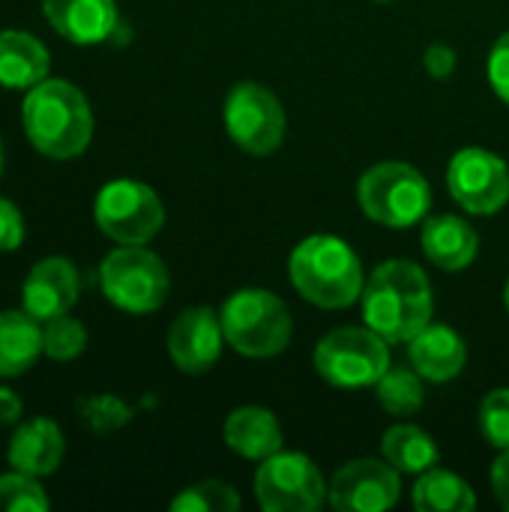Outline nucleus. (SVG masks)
<instances>
[{
	"label": "nucleus",
	"mask_w": 509,
	"mask_h": 512,
	"mask_svg": "<svg viewBox=\"0 0 509 512\" xmlns=\"http://www.w3.org/2000/svg\"><path fill=\"white\" fill-rule=\"evenodd\" d=\"M78 414H81V423L93 435H111V432L123 429L132 420V408L123 399L111 396V393L78 399Z\"/></svg>",
	"instance_id": "a878e982"
},
{
	"label": "nucleus",
	"mask_w": 509,
	"mask_h": 512,
	"mask_svg": "<svg viewBox=\"0 0 509 512\" xmlns=\"http://www.w3.org/2000/svg\"><path fill=\"white\" fill-rule=\"evenodd\" d=\"M21 423V399L0 387V426H18Z\"/></svg>",
	"instance_id": "72a5a7b5"
},
{
	"label": "nucleus",
	"mask_w": 509,
	"mask_h": 512,
	"mask_svg": "<svg viewBox=\"0 0 509 512\" xmlns=\"http://www.w3.org/2000/svg\"><path fill=\"white\" fill-rule=\"evenodd\" d=\"M48 48L27 30H0V87L30 90L48 78Z\"/></svg>",
	"instance_id": "aec40b11"
},
{
	"label": "nucleus",
	"mask_w": 509,
	"mask_h": 512,
	"mask_svg": "<svg viewBox=\"0 0 509 512\" xmlns=\"http://www.w3.org/2000/svg\"><path fill=\"white\" fill-rule=\"evenodd\" d=\"M414 507L420 512H471L477 507L474 489L453 471L429 468L414 486Z\"/></svg>",
	"instance_id": "5701e85b"
},
{
	"label": "nucleus",
	"mask_w": 509,
	"mask_h": 512,
	"mask_svg": "<svg viewBox=\"0 0 509 512\" xmlns=\"http://www.w3.org/2000/svg\"><path fill=\"white\" fill-rule=\"evenodd\" d=\"M42 336H45V354L51 360H75L84 354L87 348V330L78 318H72L69 312L66 315H57L51 321L42 324Z\"/></svg>",
	"instance_id": "bb28decb"
},
{
	"label": "nucleus",
	"mask_w": 509,
	"mask_h": 512,
	"mask_svg": "<svg viewBox=\"0 0 509 512\" xmlns=\"http://www.w3.org/2000/svg\"><path fill=\"white\" fill-rule=\"evenodd\" d=\"M399 471L384 459H354L327 483V504L339 512H381L399 504Z\"/></svg>",
	"instance_id": "f8f14e48"
},
{
	"label": "nucleus",
	"mask_w": 509,
	"mask_h": 512,
	"mask_svg": "<svg viewBox=\"0 0 509 512\" xmlns=\"http://www.w3.org/2000/svg\"><path fill=\"white\" fill-rule=\"evenodd\" d=\"M93 219L120 246H147L165 225V204L147 183L111 180L99 189Z\"/></svg>",
	"instance_id": "6e6552de"
},
{
	"label": "nucleus",
	"mask_w": 509,
	"mask_h": 512,
	"mask_svg": "<svg viewBox=\"0 0 509 512\" xmlns=\"http://www.w3.org/2000/svg\"><path fill=\"white\" fill-rule=\"evenodd\" d=\"M423 252L426 258L447 270V273H459L465 267L474 264L477 252H480V237L477 231L453 216V213H441V216H426L423 219V234H420Z\"/></svg>",
	"instance_id": "a211bd4d"
},
{
	"label": "nucleus",
	"mask_w": 509,
	"mask_h": 512,
	"mask_svg": "<svg viewBox=\"0 0 509 512\" xmlns=\"http://www.w3.org/2000/svg\"><path fill=\"white\" fill-rule=\"evenodd\" d=\"M99 285L111 306L132 315H147L168 300L171 276L156 252L144 246H120L105 255Z\"/></svg>",
	"instance_id": "423d86ee"
},
{
	"label": "nucleus",
	"mask_w": 509,
	"mask_h": 512,
	"mask_svg": "<svg viewBox=\"0 0 509 512\" xmlns=\"http://www.w3.org/2000/svg\"><path fill=\"white\" fill-rule=\"evenodd\" d=\"M390 342L372 327H339L315 345L318 375L339 390L375 387L390 369Z\"/></svg>",
	"instance_id": "0eeeda50"
},
{
	"label": "nucleus",
	"mask_w": 509,
	"mask_h": 512,
	"mask_svg": "<svg viewBox=\"0 0 509 512\" xmlns=\"http://www.w3.org/2000/svg\"><path fill=\"white\" fill-rule=\"evenodd\" d=\"M489 81L495 93L509 105V30L498 36V42L489 51Z\"/></svg>",
	"instance_id": "c756f323"
},
{
	"label": "nucleus",
	"mask_w": 509,
	"mask_h": 512,
	"mask_svg": "<svg viewBox=\"0 0 509 512\" xmlns=\"http://www.w3.org/2000/svg\"><path fill=\"white\" fill-rule=\"evenodd\" d=\"M219 318H222L225 342L237 354L255 360L282 354L294 333V318L285 300L261 288L234 291L222 303Z\"/></svg>",
	"instance_id": "20e7f679"
},
{
	"label": "nucleus",
	"mask_w": 509,
	"mask_h": 512,
	"mask_svg": "<svg viewBox=\"0 0 509 512\" xmlns=\"http://www.w3.org/2000/svg\"><path fill=\"white\" fill-rule=\"evenodd\" d=\"M447 189L462 210L474 216H492L509 201L507 162L486 147H462L450 159Z\"/></svg>",
	"instance_id": "9b49d317"
},
{
	"label": "nucleus",
	"mask_w": 509,
	"mask_h": 512,
	"mask_svg": "<svg viewBox=\"0 0 509 512\" xmlns=\"http://www.w3.org/2000/svg\"><path fill=\"white\" fill-rule=\"evenodd\" d=\"M381 453L399 474H423L435 468L441 456L435 438L411 423L390 426L381 438Z\"/></svg>",
	"instance_id": "4be33fe9"
},
{
	"label": "nucleus",
	"mask_w": 509,
	"mask_h": 512,
	"mask_svg": "<svg viewBox=\"0 0 509 512\" xmlns=\"http://www.w3.org/2000/svg\"><path fill=\"white\" fill-rule=\"evenodd\" d=\"M63 453H66V438L60 426L48 417H33L15 426L6 447V462L12 465V471L39 480L60 468Z\"/></svg>",
	"instance_id": "2eb2a0df"
},
{
	"label": "nucleus",
	"mask_w": 509,
	"mask_h": 512,
	"mask_svg": "<svg viewBox=\"0 0 509 512\" xmlns=\"http://www.w3.org/2000/svg\"><path fill=\"white\" fill-rule=\"evenodd\" d=\"M0 171H3V144H0Z\"/></svg>",
	"instance_id": "c9c22d12"
},
{
	"label": "nucleus",
	"mask_w": 509,
	"mask_h": 512,
	"mask_svg": "<svg viewBox=\"0 0 509 512\" xmlns=\"http://www.w3.org/2000/svg\"><path fill=\"white\" fill-rule=\"evenodd\" d=\"M48 507L51 501L36 477L21 471L0 477V512H45Z\"/></svg>",
	"instance_id": "cd10ccee"
},
{
	"label": "nucleus",
	"mask_w": 509,
	"mask_h": 512,
	"mask_svg": "<svg viewBox=\"0 0 509 512\" xmlns=\"http://www.w3.org/2000/svg\"><path fill=\"white\" fill-rule=\"evenodd\" d=\"M360 210L384 228H411L429 216V180L408 162H378L357 183Z\"/></svg>",
	"instance_id": "39448f33"
},
{
	"label": "nucleus",
	"mask_w": 509,
	"mask_h": 512,
	"mask_svg": "<svg viewBox=\"0 0 509 512\" xmlns=\"http://www.w3.org/2000/svg\"><path fill=\"white\" fill-rule=\"evenodd\" d=\"M492 489H495L498 504L509 510V447L501 450V456L492 465Z\"/></svg>",
	"instance_id": "473e14b6"
},
{
	"label": "nucleus",
	"mask_w": 509,
	"mask_h": 512,
	"mask_svg": "<svg viewBox=\"0 0 509 512\" xmlns=\"http://www.w3.org/2000/svg\"><path fill=\"white\" fill-rule=\"evenodd\" d=\"M24 243V216L21 210L0 198V252H12Z\"/></svg>",
	"instance_id": "7c9ffc66"
},
{
	"label": "nucleus",
	"mask_w": 509,
	"mask_h": 512,
	"mask_svg": "<svg viewBox=\"0 0 509 512\" xmlns=\"http://www.w3.org/2000/svg\"><path fill=\"white\" fill-rule=\"evenodd\" d=\"M504 309H507V315H509V279H507V285H504Z\"/></svg>",
	"instance_id": "f704fd0d"
},
{
	"label": "nucleus",
	"mask_w": 509,
	"mask_h": 512,
	"mask_svg": "<svg viewBox=\"0 0 509 512\" xmlns=\"http://www.w3.org/2000/svg\"><path fill=\"white\" fill-rule=\"evenodd\" d=\"M225 444L252 462H264L267 456L282 450V426L273 411L258 408V405H243L228 414L225 420Z\"/></svg>",
	"instance_id": "6ab92c4d"
},
{
	"label": "nucleus",
	"mask_w": 509,
	"mask_h": 512,
	"mask_svg": "<svg viewBox=\"0 0 509 512\" xmlns=\"http://www.w3.org/2000/svg\"><path fill=\"white\" fill-rule=\"evenodd\" d=\"M48 24L75 45L105 42L117 30L114 0H42Z\"/></svg>",
	"instance_id": "dca6fc26"
},
{
	"label": "nucleus",
	"mask_w": 509,
	"mask_h": 512,
	"mask_svg": "<svg viewBox=\"0 0 509 512\" xmlns=\"http://www.w3.org/2000/svg\"><path fill=\"white\" fill-rule=\"evenodd\" d=\"M255 498L267 512H315L327 504V483L306 453H273L255 474Z\"/></svg>",
	"instance_id": "9d476101"
},
{
	"label": "nucleus",
	"mask_w": 509,
	"mask_h": 512,
	"mask_svg": "<svg viewBox=\"0 0 509 512\" xmlns=\"http://www.w3.org/2000/svg\"><path fill=\"white\" fill-rule=\"evenodd\" d=\"M78 294H81L78 267L69 258H57V255L33 264V270L21 285L24 309L42 324L57 315H66L78 303Z\"/></svg>",
	"instance_id": "4468645a"
},
{
	"label": "nucleus",
	"mask_w": 509,
	"mask_h": 512,
	"mask_svg": "<svg viewBox=\"0 0 509 512\" xmlns=\"http://www.w3.org/2000/svg\"><path fill=\"white\" fill-rule=\"evenodd\" d=\"M480 429L498 450L509 447V390H492L480 405Z\"/></svg>",
	"instance_id": "c85d7f7f"
},
{
	"label": "nucleus",
	"mask_w": 509,
	"mask_h": 512,
	"mask_svg": "<svg viewBox=\"0 0 509 512\" xmlns=\"http://www.w3.org/2000/svg\"><path fill=\"white\" fill-rule=\"evenodd\" d=\"M225 129L249 156H270L282 147L288 117L273 90L258 81H240L225 99Z\"/></svg>",
	"instance_id": "1a4fd4ad"
},
{
	"label": "nucleus",
	"mask_w": 509,
	"mask_h": 512,
	"mask_svg": "<svg viewBox=\"0 0 509 512\" xmlns=\"http://www.w3.org/2000/svg\"><path fill=\"white\" fill-rule=\"evenodd\" d=\"M222 345H228L222 318L210 306L183 309L168 330V354L174 366L186 375H201L213 369L222 357Z\"/></svg>",
	"instance_id": "ddd939ff"
},
{
	"label": "nucleus",
	"mask_w": 509,
	"mask_h": 512,
	"mask_svg": "<svg viewBox=\"0 0 509 512\" xmlns=\"http://www.w3.org/2000/svg\"><path fill=\"white\" fill-rule=\"evenodd\" d=\"M378 405L393 414V417H411L423 408L426 390H423V375L411 366H390L381 381L375 384Z\"/></svg>",
	"instance_id": "b1692460"
},
{
	"label": "nucleus",
	"mask_w": 509,
	"mask_h": 512,
	"mask_svg": "<svg viewBox=\"0 0 509 512\" xmlns=\"http://www.w3.org/2000/svg\"><path fill=\"white\" fill-rule=\"evenodd\" d=\"M42 321H36L27 309L0 312V378H18L36 366L39 354H45Z\"/></svg>",
	"instance_id": "412c9836"
},
{
	"label": "nucleus",
	"mask_w": 509,
	"mask_h": 512,
	"mask_svg": "<svg viewBox=\"0 0 509 512\" xmlns=\"http://www.w3.org/2000/svg\"><path fill=\"white\" fill-rule=\"evenodd\" d=\"M21 120L30 144L48 159H78L93 138L90 102L63 78H45L30 87L21 105Z\"/></svg>",
	"instance_id": "f03ea898"
},
{
	"label": "nucleus",
	"mask_w": 509,
	"mask_h": 512,
	"mask_svg": "<svg viewBox=\"0 0 509 512\" xmlns=\"http://www.w3.org/2000/svg\"><path fill=\"white\" fill-rule=\"evenodd\" d=\"M411 366L435 384H447L462 375L468 363L465 339L447 324H429L408 342Z\"/></svg>",
	"instance_id": "f3484780"
},
{
	"label": "nucleus",
	"mask_w": 509,
	"mask_h": 512,
	"mask_svg": "<svg viewBox=\"0 0 509 512\" xmlns=\"http://www.w3.org/2000/svg\"><path fill=\"white\" fill-rule=\"evenodd\" d=\"M288 276L297 294L321 309H345L357 303L366 288L363 261L333 234H315L297 243L288 258Z\"/></svg>",
	"instance_id": "7ed1b4c3"
},
{
	"label": "nucleus",
	"mask_w": 509,
	"mask_h": 512,
	"mask_svg": "<svg viewBox=\"0 0 509 512\" xmlns=\"http://www.w3.org/2000/svg\"><path fill=\"white\" fill-rule=\"evenodd\" d=\"M423 66H426V72H429L432 78L447 81V78L456 72V51H453L450 45H444V42L429 45L426 54H423Z\"/></svg>",
	"instance_id": "2f4dec72"
},
{
	"label": "nucleus",
	"mask_w": 509,
	"mask_h": 512,
	"mask_svg": "<svg viewBox=\"0 0 509 512\" xmlns=\"http://www.w3.org/2000/svg\"><path fill=\"white\" fill-rule=\"evenodd\" d=\"M363 321L390 345L411 342L423 327L432 324L435 294L432 282L414 261H384L366 279L363 288Z\"/></svg>",
	"instance_id": "f257e3e1"
},
{
	"label": "nucleus",
	"mask_w": 509,
	"mask_h": 512,
	"mask_svg": "<svg viewBox=\"0 0 509 512\" xmlns=\"http://www.w3.org/2000/svg\"><path fill=\"white\" fill-rule=\"evenodd\" d=\"M240 510V495L234 486L222 480H204L189 489H183L174 501L171 512H237Z\"/></svg>",
	"instance_id": "393cba45"
}]
</instances>
